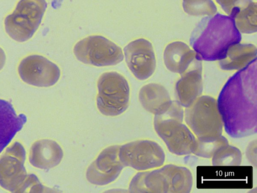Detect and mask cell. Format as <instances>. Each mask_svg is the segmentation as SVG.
<instances>
[{
    "label": "cell",
    "mask_w": 257,
    "mask_h": 193,
    "mask_svg": "<svg viewBox=\"0 0 257 193\" xmlns=\"http://www.w3.org/2000/svg\"><path fill=\"white\" fill-rule=\"evenodd\" d=\"M217 103L229 135L240 138L255 133L256 69L248 65L232 75L222 88Z\"/></svg>",
    "instance_id": "1"
},
{
    "label": "cell",
    "mask_w": 257,
    "mask_h": 193,
    "mask_svg": "<svg viewBox=\"0 0 257 193\" xmlns=\"http://www.w3.org/2000/svg\"><path fill=\"white\" fill-rule=\"evenodd\" d=\"M241 39L232 18L217 14L202 20L192 32L190 44L201 60L215 61Z\"/></svg>",
    "instance_id": "2"
},
{
    "label": "cell",
    "mask_w": 257,
    "mask_h": 193,
    "mask_svg": "<svg viewBox=\"0 0 257 193\" xmlns=\"http://www.w3.org/2000/svg\"><path fill=\"white\" fill-rule=\"evenodd\" d=\"M184 110L177 101H171L155 115L154 129L173 154L183 156L193 153L196 137L183 123Z\"/></svg>",
    "instance_id": "3"
},
{
    "label": "cell",
    "mask_w": 257,
    "mask_h": 193,
    "mask_svg": "<svg viewBox=\"0 0 257 193\" xmlns=\"http://www.w3.org/2000/svg\"><path fill=\"white\" fill-rule=\"evenodd\" d=\"M193 186V176L187 168L167 164L149 171L138 172L132 179V192L188 193Z\"/></svg>",
    "instance_id": "4"
},
{
    "label": "cell",
    "mask_w": 257,
    "mask_h": 193,
    "mask_svg": "<svg viewBox=\"0 0 257 193\" xmlns=\"http://www.w3.org/2000/svg\"><path fill=\"white\" fill-rule=\"evenodd\" d=\"M47 7L46 0H20L5 19L7 33L23 42L31 39L38 29Z\"/></svg>",
    "instance_id": "5"
},
{
    "label": "cell",
    "mask_w": 257,
    "mask_h": 193,
    "mask_svg": "<svg viewBox=\"0 0 257 193\" xmlns=\"http://www.w3.org/2000/svg\"><path fill=\"white\" fill-rule=\"evenodd\" d=\"M184 120L196 138L222 135L223 123L216 99L200 96L185 108Z\"/></svg>",
    "instance_id": "6"
},
{
    "label": "cell",
    "mask_w": 257,
    "mask_h": 193,
    "mask_svg": "<svg viewBox=\"0 0 257 193\" xmlns=\"http://www.w3.org/2000/svg\"><path fill=\"white\" fill-rule=\"evenodd\" d=\"M96 106L102 114L116 116L127 109L130 86L127 80L116 72L103 73L97 81Z\"/></svg>",
    "instance_id": "7"
},
{
    "label": "cell",
    "mask_w": 257,
    "mask_h": 193,
    "mask_svg": "<svg viewBox=\"0 0 257 193\" xmlns=\"http://www.w3.org/2000/svg\"><path fill=\"white\" fill-rule=\"evenodd\" d=\"M73 52L79 61L98 67L114 65L123 59L121 48L100 35L90 36L80 40Z\"/></svg>",
    "instance_id": "8"
},
{
    "label": "cell",
    "mask_w": 257,
    "mask_h": 193,
    "mask_svg": "<svg viewBox=\"0 0 257 193\" xmlns=\"http://www.w3.org/2000/svg\"><path fill=\"white\" fill-rule=\"evenodd\" d=\"M118 157L124 166L141 171L159 167L165 160L162 147L149 140H137L119 146Z\"/></svg>",
    "instance_id": "9"
},
{
    "label": "cell",
    "mask_w": 257,
    "mask_h": 193,
    "mask_svg": "<svg viewBox=\"0 0 257 193\" xmlns=\"http://www.w3.org/2000/svg\"><path fill=\"white\" fill-rule=\"evenodd\" d=\"M26 153L24 146L15 142L0 158V186L12 192H19L28 174L24 166Z\"/></svg>",
    "instance_id": "10"
},
{
    "label": "cell",
    "mask_w": 257,
    "mask_h": 193,
    "mask_svg": "<svg viewBox=\"0 0 257 193\" xmlns=\"http://www.w3.org/2000/svg\"><path fill=\"white\" fill-rule=\"evenodd\" d=\"M18 73L25 82L35 86L49 87L60 78L59 67L46 57L31 55L24 58L18 66Z\"/></svg>",
    "instance_id": "11"
},
{
    "label": "cell",
    "mask_w": 257,
    "mask_h": 193,
    "mask_svg": "<svg viewBox=\"0 0 257 193\" xmlns=\"http://www.w3.org/2000/svg\"><path fill=\"white\" fill-rule=\"evenodd\" d=\"M127 65L139 80L149 78L156 66V57L152 43L144 38H139L130 42L123 49Z\"/></svg>",
    "instance_id": "12"
},
{
    "label": "cell",
    "mask_w": 257,
    "mask_h": 193,
    "mask_svg": "<svg viewBox=\"0 0 257 193\" xmlns=\"http://www.w3.org/2000/svg\"><path fill=\"white\" fill-rule=\"evenodd\" d=\"M118 145L104 149L87 168L86 176L92 184L104 185L114 181L124 166L118 157Z\"/></svg>",
    "instance_id": "13"
},
{
    "label": "cell",
    "mask_w": 257,
    "mask_h": 193,
    "mask_svg": "<svg viewBox=\"0 0 257 193\" xmlns=\"http://www.w3.org/2000/svg\"><path fill=\"white\" fill-rule=\"evenodd\" d=\"M163 59L170 71L181 75L191 68L201 64L195 51L181 41H174L165 48Z\"/></svg>",
    "instance_id": "14"
},
{
    "label": "cell",
    "mask_w": 257,
    "mask_h": 193,
    "mask_svg": "<svg viewBox=\"0 0 257 193\" xmlns=\"http://www.w3.org/2000/svg\"><path fill=\"white\" fill-rule=\"evenodd\" d=\"M203 90L201 64L190 68L181 75L175 85L178 102L183 107L191 105Z\"/></svg>",
    "instance_id": "15"
},
{
    "label": "cell",
    "mask_w": 257,
    "mask_h": 193,
    "mask_svg": "<svg viewBox=\"0 0 257 193\" xmlns=\"http://www.w3.org/2000/svg\"><path fill=\"white\" fill-rule=\"evenodd\" d=\"M63 156V150L56 142L42 139L36 141L31 146L29 161L36 168L49 169L58 165Z\"/></svg>",
    "instance_id": "16"
},
{
    "label": "cell",
    "mask_w": 257,
    "mask_h": 193,
    "mask_svg": "<svg viewBox=\"0 0 257 193\" xmlns=\"http://www.w3.org/2000/svg\"><path fill=\"white\" fill-rule=\"evenodd\" d=\"M24 114H17L9 102L0 99V153L26 123Z\"/></svg>",
    "instance_id": "17"
},
{
    "label": "cell",
    "mask_w": 257,
    "mask_h": 193,
    "mask_svg": "<svg viewBox=\"0 0 257 193\" xmlns=\"http://www.w3.org/2000/svg\"><path fill=\"white\" fill-rule=\"evenodd\" d=\"M256 52V47L252 44L236 43L227 48L223 57L219 60V65L225 70H239L255 60Z\"/></svg>",
    "instance_id": "18"
},
{
    "label": "cell",
    "mask_w": 257,
    "mask_h": 193,
    "mask_svg": "<svg viewBox=\"0 0 257 193\" xmlns=\"http://www.w3.org/2000/svg\"><path fill=\"white\" fill-rule=\"evenodd\" d=\"M139 98L143 107L154 115L165 108L172 101L166 88L155 83L143 86L139 91Z\"/></svg>",
    "instance_id": "19"
},
{
    "label": "cell",
    "mask_w": 257,
    "mask_h": 193,
    "mask_svg": "<svg viewBox=\"0 0 257 193\" xmlns=\"http://www.w3.org/2000/svg\"><path fill=\"white\" fill-rule=\"evenodd\" d=\"M231 16L240 33L251 34L256 32V5L248 0L238 7Z\"/></svg>",
    "instance_id": "20"
},
{
    "label": "cell",
    "mask_w": 257,
    "mask_h": 193,
    "mask_svg": "<svg viewBox=\"0 0 257 193\" xmlns=\"http://www.w3.org/2000/svg\"><path fill=\"white\" fill-rule=\"evenodd\" d=\"M228 144V140L222 135L196 138L193 153L200 157L211 158L218 149Z\"/></svg>",
    "instance_id": "21"
},
{
    "label": "cell",
    "mask_w": 257,
    "mask_h": 193,
    "mask_svg": "<svg viewBox=\"0 0 257 193\" xmlns=\"http://www.w3.org/2000/svg\"><path fill=\"white\" fill-rule=\"evenodd\" d=\"M211 159L215 166H236L241 163L242 154L238 148L228 144L218 149Z\"/></svg>",
    "instance_id": "22"
},
{
    "label": "cell",
    "mask_w": 257,
    "mask_h": 193,
    "mask_svg": "<svg viewBox=\"0 0 257 193\" xmlns=\"http://www.w3.org/2000/svg\"><path fill=\"white\" fill-rule=\"evenodd\" d=\"M183 7L186 13L193 16H211L217 11L211 0H183Z\"/></svg>",
    "instance_id": "23"
},
{
    "label": "cell",
    "mask_w": 257,
    "mask_h": 193,
    "mask_svg": "<svg viewBox=\"0 0 257 193\" xmlns=\"http://www.w3.org/2000/svg\"><path fill=\"white\" fill-rule=\"evenodd\" d=\"M52 191L49 188L44 186L34 174H28L24 184L19 192H44Z\"/></svg>",
    "instance_id": "24"
},
{
    "label": "cell",
    "mask_w": 257,
    "mask_h": 193,
    "mask_svg": "<svg viewBox=\"0 0 257 193\" xmlns=\"http://www.w3.org/2000/svg\"><path fill=\"white\" fill-rule=\"evenodd\" d=\"M247 0H216L222 9L230 16L237 8L241 6Z\"/></svg>",
    "instance_id": "25"
},
{
    "label": "cell",
    "mask_w": 257,
    "mask_h": 193,
    "mask_svg": "<svg viewBox=\"0 0 257 193\" xmlns=\"http://www.w3.org/2000/svg\"><path fill=\"white\" fill-rule=\"evenodd\" d=\"M6 54L3 49L0 47V70L3 68L6 62Z\"/></svg>",
    "instance_id": "26"
}]
</instances>
